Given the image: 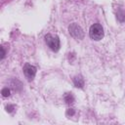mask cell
<instances>
[{
  "label": "cell",
  "mask_w": 125,
  "mask_h": 125,
  "mask_svg": "<svg viewBox=\"0 0 125 125\" xmlns=\"http://www.w3.org/2000/svg\"><path fill=\"white\" fill-rule=\"evenodd\" d=\"M10 90L8 89V88H4L3 90H2V96L3 97H9L10 96Z\"/></svg>",
  "instance_id": "cell-7"
},
{
  "label": "cell",
  "mask_w": 125,
  "mask_h": 125,
  "mask_svg": "<svg viewBox=\"0 0 125 125\" xmlns=\"http://www.w3.org/2000/svg\"><path fill=\"white\" fill-rule=\"evenodd\" d=\"M73 83H74V85H75L76 87H79V88H82V87L84 86V80H83V78L80 77V76L74 77V78H73Z\"/></svg>",
  "instance_id": "cell-5"
},
{
  "label": "cell",
  "mask_w": 125,
  "mask_h": 125,
  "mask_svg": "<svg viewBox=\"0 0 125 125\" xmlns=\"http://www.w3.org/2000/svg\"><path fill=\"white\" fill-rule=\"evenodd\" d=\"M64 101H65V103H66V104H72V103L74 102V97L72 96V94L67 93V94L64 96Z\"/></svg>",
  "instance_id": "cell-6"
},
{
  "label": "cell",
  "mask_w": 125,
  "mask_h": 125,
  "mask_svg": "<svg viewBox=\"0 0 125 125\" xmlns=\"http://www.w3.org/2000/svg\"><path fill=\"white\" fill-rule=\"evenodd\" d=\"M68 30H69V33L71 34L72 37H74L76 39H82L83 38V35H84L83 34V30L78 24L72 23L71 25H69Z\"/></svg>",
  "instance_id": "cell-3"
},
{
  "label": "cell",
  "mask_w": 125,
  "mask_h": 125,
  "mask_svg": "<svg viewBox=\"0 0 125 125\" xmlns=\"http://www.w3.org/2000/svg\"><path fill=\"white\" fill-rule=\"evenodd\" d=\"M89 34H90V37L93 40L99 41L104 37V28L100 23H94L90 27Z\"/></svg>",
  "instance_id": "cell-1"
},
{
  "label": "cell",
  "mask_w": 125,
  "mask_h": 125,
  "mask_svg": "<svg viewBox=\"0 0 125 125\" xmlns=\"http://www.w3.org/2000/svg\"><path fill=\"white\" fill-rule=\"evenodd\" d=\"M23 72H24V74L28 80H32L36 74V67L29 64V63H26L23 66Z\"/></svg>",
  "instance_id": "cell-4"
},
{
  "label": "cell",
  "mask_w": 125,
  "mask_h": 125,
  "mask_svg": "<svg viewBox=\"0 0 125 125\" xmlns=\"http://www.w3.org/2000/svg\"><path fill=\"white\" fill-rule=\"evenodd\" d=\"M1 52H2V54H1V59H4V57H5V51H4V48H3V47H1Z\"/></svg>",
  "instance_id": "cell-9"
},
{
  "label": "cell",
  "mask_w": 125,
  "mask_h": 125,
  "mask_svg": "<svg viewBox=\"0 0 125 125\" xmlns=\"http://www.w3.org/2000/svg\"><path fill=\"white\" fill-rule=\"evenodd\" d=\"M45 41L51 50L57 52L60 49V39L58 36L52 35V34H47L45 36Z\"/></svg>",
  "instance_id": "cell-2"
},
{
  "label": "cell",
  "mask_w": 125,
  "mask_h": 125,
  "mask_svg": "<svg viewBox=\"0 0 125 125\" xmlns=\"http://www.w3.org/2000/svg\"><path fill=\"white\" fill-rule=\"evenodd\" d=\"M6 108H7V111L11 112V111L14 109V106H13V105H8V106H6Z\"/></svg>",
  "instance_id": "cell-8"
}]
</instances>
